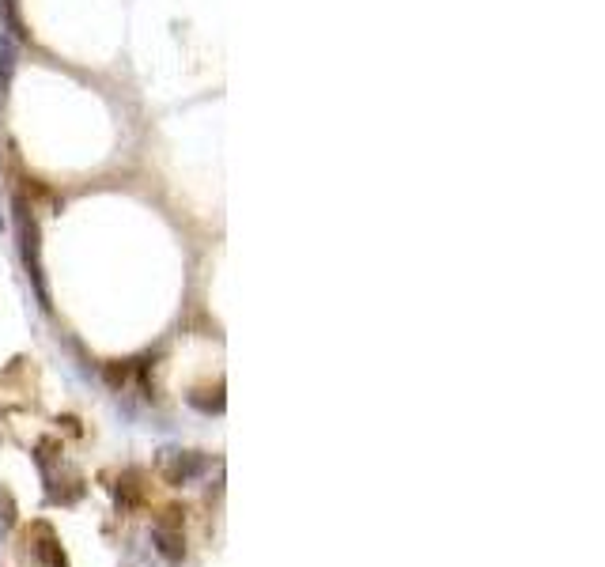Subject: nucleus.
<instances>
[{"instance_id": "nucleus-1", "label": "nucleus", "mask_w": 605, "mask_h": 567, "mask_svg": "<svg viewBox=\"0 0 605 567\" xmlns=\"http://www.w3.org/2000/svg\"><path fill=\"white\" fill-rule=\"evenodd\" d=\"M16 242H19V258L27 269V280L35 288L42 310H50V288H46V273H42V235H38L35 212L27 208L23 197H16Z\"/></svg>"}, {"instance_id": "nucleus-2", "label": "nucleus", "mask_w": 605, "mask_h": 567, "mask_svg": "<svg viewBox=\"0 0 605 567\" xmlns=\"http://www.w3.org/2000/svg\"><path fill=\"white\" fill-rule=\"evenodd\" d=\"M159 465H163V477L171 484H190L208 469V458L197 450H163Z\"/></svg>"}, {"instance_id": "nucleus-3", "label": "nucleus", "mask_w": 605, "mask_h": 567, "mask_svg": "<svg viewBox=\"0 0 605 567\" xmlns=\"http://www.w3.org/2000/svg\"><path fill=\"white\" fill-rule=\"evenodd\" d=\"M152 541H156L159 556H163L167 564H182V556H186V541H182V530H171L167 522H156V526H152Z\"/></svg>"}, {"instance_id": "nucleus-4", "label": "nucleus", "mask_w": 605, "mask_h": 567, "mask_svg": "<svg viewBox=\"0 0 605 567\" xmlns=\"http://www.w3.org/2000/svg\"><path fill=\"white\" fill-rule=\"evenodd\" d=\"M35 560L38 567H69L65 552H61V545H57V537L50 530H42V537L35 541Z\"/></svg>"}, {"instance_id": "nucleus-5", "label": "nucleus", "mask_w": 605, "mask_h": 567, "mask_svg": "<svg viewBox=\"0 0 605 567\" xmlns=\"http://www.w3.org/2000/svg\"><path fill=\"white\" fill-rule=\"evenodd\" d=\"M16 526V503L8 496V488H0V533H8Z\"/></svg>"}]
</instances>
